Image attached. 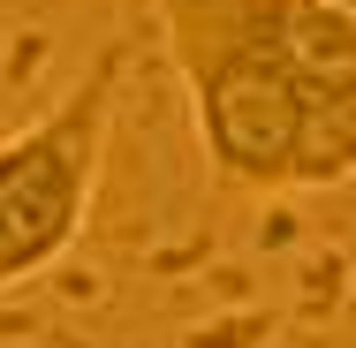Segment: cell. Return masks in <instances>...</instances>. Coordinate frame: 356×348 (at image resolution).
I'll return each mask as SVG.
<instances>
[{
    "instance_id": "3957f363",
    "label": "cell",
    "mask_w": 356,
    "mask_h": 348,
    "mask_svg": "<svg viewBox=\"0 0 356 348\" xmlns=\"http://www.w3.org/2000/svg\"><path fill=\"white\" fill-rule=\"evenodd\" d=\"M341 8H349V15H356V0H341Z\"/></svg>"
},
{
    "instance_id": "7a4b0ae2",
    "label": "cell",
    "mask_w": 356,
    "mask_h": 348,
    "mask_svg": "<svg viewBox=\"0 0 356 348\" xmlns=\"http://www.w3.org/2000/svg\"><path fill=\"white\" fill-rule=\"evenodd\" d=\"M122 106V46H106L69 99L0 144V295L46 280L76 242L99 197V167Z\"/></svg>"
},
{
    "instance_id": "6da1fadb",
    "label": "cell",
    "mask_w": 356,
    "mask_h": 348,
    "mask_svg": "<svg viewBox=\"0 0 356 348\" xmlns=\"http://www.w3.org/2000/svg\"><path fill=\"white\" fill-rule=\"evenodd\" d=\"M220 190L356 182V15L341 0H152Z\"/></svg>"
}]
</instances>
